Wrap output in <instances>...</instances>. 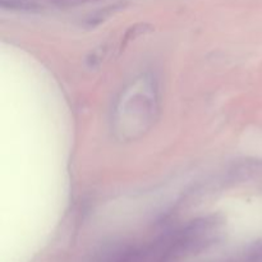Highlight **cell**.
<instances>
[]
</instances>
